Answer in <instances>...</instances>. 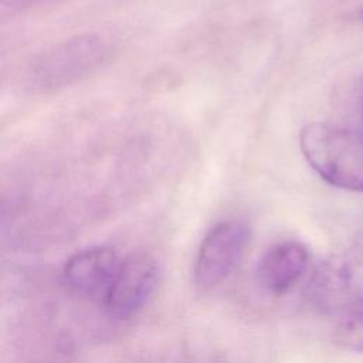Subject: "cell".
I'll return each mask as SVG.
<instances>
[{
  "mask_svg": "<svg viewBox=\"0 0 363 363\" xmlns=\"http://www.w3.org/2000/svg\"><path fill=\"white\" fill-rule=\"evenodd\" d=\"M40 0H0V4L9 9H24L31 4H35Z\"/></svg>",
  "mask_w": 363,
  "mask_h": 363,
  "instance_id": "obj_9",
  "label": "cell"
},
{
  "mask_svg": "<svg viewBox=\"0 0 363 363\" xmlns=\"http://www.w3.org/2000/svg\"><path fill=\"white\" fill-rule=\"evenodd\" d=\"M251 230L241 220H224L204 235L194 262V281L199 288L210 291L223 284L240 264Z\"/></svg>",
  "mask_w": 363,
  "mask_h": 363,
  "instance_id": "obj_4",
  "label": "cell"
},
{
  "mask_svg": "<svg viewBox=\"0 0 363 363\" xmlns=\"http://www.w3.org/2000/svg\"><path fill=\"white\" fill-rule=\"evenodd\" d=\"M309 306L325 315H343L363 298V255L339 254L312 271L305 289Z\"/></svg>",
  "mask_w": 363,
  "mask_h": 363,
  "instance_id": "obj_3",
  "label": "cell"
},
{
  "mask_svg": "<svg viewBox=\"0 0 363 363\" xmlns=\"http://www.w3.org/2000/svg\"><path fill=\"white\" fill-rule=\"evenodd\" d=\"M299 147L328 184L363 193V130L326 122L308 123L299 133Z\"/></svg>",
  "mask_w": 363,
  "mask_h": 363,
  "instance_id": "obj_1",
  "label": "cell"
},
{
  "mask_svg": "<svg viewBox=\"0 0 363 363\" xmlns=\"http://www.w3.org/2000/svg\"><path fill=\"white\" fill-rule=\"evenodd\" d=\"M357 16H359V20H362V21H363V9H360V11H359V14H357Z\"/></svg>",
  "mask_w": 363,
  "mask_h": 363,
  "instance_id": "obj_11",
  "label": "cell"
},
{
  "mask_svg": "<svg viewBox=\"0 0 363 363\" xmlns=\"http://www.w3.org/2000/svg\"><path fill=\"white\" fill-rule=\"evenodd\" d=\"M335 342L343 349L363 353V298L339 316Z\"/></svg>",
  "mask_w": 363,
  "mask_h": 363,
  "instance_id": "obj_8",
  "label": "cell"
},
{
  "mask_svg": "<svg viewBox=\"0 0 363 363\" xmlns=\"http://www.w3.org/2000/svg\"><path fill=\"white\" fill-rule=\"evenodd\" d=\"M119 261L111 247L96 245L81 250L67 259L62 281L71 292L102 301Z\"/></svg>",
  "mask_w": 363,
  "mask_h": 363,
  "instance_id": "obj_6",
  "label": "cell"
},
{
  "mask_svg": "<svg viewBox=\"0 0 363 363\" xmlns=\"http://www.w3.org/2000/svg\"><path fill=\"white\" fill-rule=\"evenodd\" d=\"M108 47L96 34L67 38L38 55L27 71V86L34 92H52L69 86L106 60Z\"/></svg>",
  "mask_w": 363,
  "mask_h": 363,
  "instance_id": "obj_2",
  "label": "cell"
},
{
  "mask_svg": "<svg viewBox=\"0 0 363 363\" xmlns=\"http://www.w3.org/2000/svg\"><path fill=\"white\" fill-rule=\"evenodd\" d=\"M159 275L157 262L147 254L135 252L121 258L101 302L109 315L128 319L147 303L159 284Z\"/></svg>",
  "mask_w": 363,
  "mask_h": 363,
  "instance_id": "obj_5",
  "label": "cell"
},
{
  "mask_svg": "<svg viewBox=\"0 0 363 363\" xmlns=\"http://www.w3.org/2000/svg\"><path fill=\"white\" fill-rule=\"evenodd\" d=\"M360 106H362V113H363V78L360 82Z\"/></svg>",
  "mask_w": 363,
  "mask_h": 363,
  "instance_id": "obj_10",
  "label": "cell"
},
{
  "mask_svg": "<svg viewBox=\"0 0 363 363\" xmlns=\"http://www.w3.org/2000/svg\"><path fill=\"white\" fill-rule=\"evenodd\" d=\"M309 267V251L298 241L269 247L258 261L257 281L264 292L282 296L289 292Z\"/></svg>",
  "mask_w": 363,
  "mask_h": 363,
  "instance_id": "obj_7",
  "label": "cell"
}]
</instances>
